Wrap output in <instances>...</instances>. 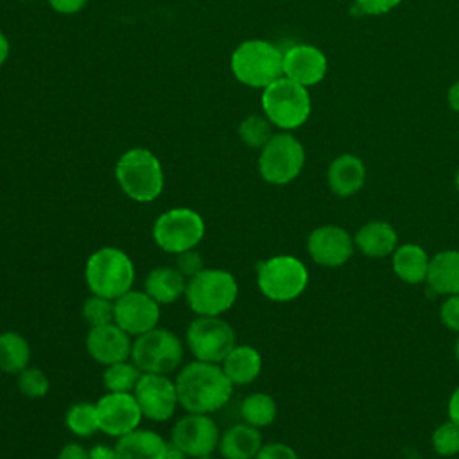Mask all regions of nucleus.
I'll use <instances>...</instances> for the list:
<instances>
[{"label": "nucleus", "mask_w": 459, "mask_h": 459, "mask_svg": "<svg viewBox=\"0 0 459 459\" xmlns=\"http://www.w3.org/2000/svg\"><path fill=\"white\" fill-rule=\"evenodd\" d=\"M179 405L186 412L212 414L228 403L233 384L221 364L194 360L181 368L176 377Z\"/></svg>", "instance_id": "f257e3e1"}, {"label": "nucleus", "mask_w": 459, "mask_h": 459, "mask_svg": "<svg viewBox=\"0 0 459 459\" xmlns=\"http://www.w3.org/2000/svg\"><path fill=\"white\" fill-rule=\"evenodd\" d=\"M115 178L122 192L136 203L158 199L165 185L163 167L158 156L145 147L126 151L115 165Z\"/></svg>", "instance_id": "f03ea898"}, {"label": "nucleus", "mask_w": 459, "mask_h": 459, "mask_svg": "<svg viewBox=\"0 0 459 459\" xmlns=\"http://www.w3.org/2000/svg\"><path fill=\"white\" fill-rule=\"evenodd\" d=\"M84 280L91 294L117 299L133 289L134 265L126 251L104 246L90 255L84 267Z\"/></svg>", "instance_id": "7ed1b4c3"}, {"label": "nucleus", "mask_w": 459, "mask_h": 459, "mask_svg": "<svg viewBox=\"0 0 459 459\" xmlns=\"http://www.w3.org/2000/svg\"><path fill=\"white\" fill-rule=\"evenodd\" d=\"M235 79L251 88H265L283 75V52L265 39H246L230 59Z\"/></svg>", "instance_id": "20e7f679"}, {"label": "nucleus", "mask_w": 459, "mask_h": 459, "mask_svg": "<svg viewBox=\"0 0 459 459\" xmlns=\"http://www.w3.org/2000/svg\"><path fill=\"white\" fill-rule=\"evenodd\" d=\"M238 296V285L230 271L204 267L186 280L185 299L197 316H221L228 312Z\"/></svg>", "instance_id": "39448f33"}, {"label": "nucleus", "mask_w": 459, "mask_h": 459, "mask_svg": "<svg viewBox=\"0 0 459 459\" xmlns=\"http://www.w3.org/2000/svg\"><path fill=\"white\" fill-rule=\"evenodd\" d=\"M308 90L281 75L262 90V109L269 122L280 129H296L310 115Z\"/></svg>", "instance_id": "423d86ee"}, {"label": "nucleus", "mask_w": 459, "mask_h": 459, "mask_svg": "<svg viewBox=\"0 0 459 459\" xmlns=\"http://www.w3.org/2000/svg\"><path fill=\"white\" fill-rule=\"evenodd\" d=\"M256 285L267 299L287 303L303 294L308 285V271L296 256H271L256 265Z\"/></svg>", "instance_id": "0eeeda50"}, {"label": "nucleus", "mask_w": 459, "mask_h": 459, "mask_svg": "<svg viewBox=\"0 0 459 459\" xmlns=\"http://www.w3.org/2000/svg\"><path fill=\"white\" fill-rule=\"evenodd\" d=\"M204 237L203 217L186 206L163 212L152 224V238L156 246L170 255L194 249Z\"/></svg>", "instance_id": "6e6552de"}, {"label": "nucleus", "mask_w": 459, "mask_h": 459, "mask_svg": "<svg viewBox=\"0 0 459 459\" xmlns=\"http://www.w3.org/2000/svg\"><path fill=\"white\" fill-rule=\"evenodd\" d=\"M131 360L142 373L169 375L183 360V344L174 332L156 326L133 341Z\"/></svg>", "instance_id": "1a4fd4ad"}, {"label": "nucleus", "mask_w": 459, "mask_h": 459, "mask_svg": "<svg viewBox=\"0 0 459 459\" xmlns=\"http://www.w3.org/2000/svg\"><path fill=\"white\" fill-rule=\"evenodd\" d=\"M305 165V149L290 133L273 134L260 149L258 172L271 185H287L294 181Z\"/></svg>", "instance_id": "9d476101"}, {"label": "nucleus", "mask_w": 459, "mask_h": 459, "mask_svg": "<svg viewBox=\"0 0 459 459\" xmlns=\"http://www.w3.org/2000/svg\"><path fill=\"white\" fill-rule=\"evenodd\" d=\"M185 339L195 360L221 364L235 346V330L221 316H197L190 321Z\"/></svg>", "instance_id": "9b49d317"}, {"label": "nucleus", "mask_w": 459, "mask_h": 459, "mask_svg": "<svg viewBox=\"0 0 459 459\" xmlns=\"http://www.w3.org/2000/svg\"><path fill=\"white\" fill-rule=\"evenodd\" d=\"M221 432L210 414L186 412L170 430V445L181 450L186 457H203L219 446Z\"/></svg>", "instance_id": "f8f14e48"}, {"label": "nucleus", "mask_w": 459, "mask_h": 459, "mask_svg": "<svg viewBox=\"0 0 459 459\" xmlns=\"http://www.w3.org/2000/svg\"><path fill=\"white\" fill-rule=\"evenodd\" d=\"M143 418L152 421H167L174 416L179 400L176 382L167 375L142 373L133 391Z\"/></svg>", "instance_id": "ddd939ff"}, {"label": "nucleus", "mask_w": 459, "mask_h": 459, "mask_svg": "<svg viewBox=\"0 0 459 459\" xmlns=\"http://www.w3.org/2000/svg\"><path fill=\"white\" fill-rule=\"evenodd\" d=\"M99 430L120 437L138 429L143 414L133 393H106L95 403Z\"/></svg>", "instance_id": "4468645a"}, {"label": "nucleus", "mask_w": 459, "mask_h": 459, "mask_svg": "<svg viewBox=\"0 0 459 459\" xmlns=\"http://www.w3.org/2000/svg\"><path fill=\"white\" fill-rule=\"evenodd\" d=\"M160 305L145 290H127L115 299V321L126 333L138 337L158 326Z\"/></svg>", "instance_id": "2eb2a0df"}, {"label": "nucleus", "mask_w": 459, "mask_h": 459, "mask_svg": "<svg viewBox=\"0 0 459 459\" xmlns=\"http://www.w3.org/2000/svg\"><path fill=\"white\" fill-rule=\"evenodd\" d=\"M353 237L341 226L325 224L310 231L307 251L310 258L323 267H341L353 255Z\"/></svg>", "instance_id": "dca6fc26"}, {"label": "nucleus", "mask_w": 459, "mask_h": 459, "mask_svg": "<svg viewBox=\"0 0 459 459\" xmlns=\"http://www.w3.org/2000/svg\"><path fill=\"white\" fill-rule=\"evenodd\" d=\"M326 56L314 45H292L283 52V75L308 88L321 82L326 75Z\"/></svg>", "instance_id": "f3484780"}, {"label": "nucleus", "mask_w": 459, "mask_h": 459, "mask_svg": "<svg viewBox=\"0 0 459 459\" xmlns=\"http://www.w3.org/2000/svg\"><path fill=\"white\" fill-rule=\"evenodd\" d=\"M131 335L126 333L117 323L93 326L86 335L88 355L104 366L127 360L131 357Z\"/></svg>", "instance_id": "a211bd4d"}, {"label": "nucleus", "mask_w": 459, "mask_h": 459, "mask_svg": "<svg viewBox=\"0 0 459 459\" xmlns=\"http://www.w3.org/2000/svg\"><path fill=\"white\" fill-rule=\"evenodd\" d=\"M326 181L330 190L337 197H351L364 186V181H366L364 161L355 154L337 156L326 170Z\"/></svg>", "instance_id": "6ab92c4d"}, {"label": "nucleus", "mask_w": 459, "mask_h": 459, "mask_svg": "<svg viewBox=\"0 0 459 459\" xmlns=\"http://www.w3.org/2000/svg\"><path fill=\"white\" fill-rule=\"evenodd\" d=\"M118 459H165L169 443L154 430L134 429L115 443Z\"/></svg>", "instance_id": "aec40b11"}, {"label": "nucleus", "mask_w": 459, "mask_h": 459, "mask_svg": "<svg viewBox=\"0 0 459 459\" xmlns=\"http://www.w3.org/2000/svg\"><path fill=\"white\" fill-rule=\"evenodd\" d=\"M353 242L364 256L384 258L398 247V235L387 221H369L357 230Z\"/></svg>", "instance_id": "412c9836"}, {"label": "nucleus", "mask_w": 459, "mask_h": 459, "mask_svg": "<svg viewBox=\"0 0 459 459\" xmlns=\"http://www.w3.org/2000/svg\"><path fill=\"white\" fill-rule=\"evenodd\" d=\"M262 445L260 430L244 421L226 429L217 448L222 459H255Z\"/></svg>", "instance_id": "4be33fe9"}, {"label": "nucleus", "mask_w": 459, "mask_h": 459, "mask_svg": "<svg viewBox=\"0 0 459 459\" xmlns=\"http://www.w3.org/2000/svg\"><path fill=\"white\" fill-rule=\"evenodd\" d=\"M425 281L436 294H459V249H445L436 253L430 258Z\"/></svg>", "instance_id": "5701e85b"}, {"label": "nucleus", "mask_w": 459, "mask_h": 459, "mask_svg": "<svg viewBox=\"0 0 459 459\" xmlns=\"http://www.w3.org/2000/svg\"><path fill=\"white\" fill-rule=\"evenodd\" d=\"M185 289L186 278L176 267L169 265L154 267L143 281V290L158 305H170L178 301L181 296H185Z\"/></svg>", "instance_id": "b1692460"}, {"label": "nucleus", "mask_w": 459, "mask_h": 459, "mask_svg": "<svg viewBox=\"0 0 459 459\" xmlns=\"http://www.w3.org/2000/svg\"><path fill=\"white\" fill-rule=\"evenodd\" d=\"M221 366L233 385H247L262 371V355L249 344H235Z\"/></svg>", "instance_id": "393cba45"}, {"label": "nucleus", "mask_w": 459, "mask_h": 459, "mask_svg": "<svg viewBox=\"0 0 459 459\" xmlns=\"http://www.w3.org/2000/svg\"><path fill=\"white\" fill-rule=\"evenodd\" d=\"M430 258L418 244H402L393 251V271L409 285H418L427 280Z\"/></svg>", "instance_id": "a878e982"}, {"label": "nucleus", "mask_w": 459, "mask_h": 459, "mask_svg": "<svg viewBox=\"0 0 459 459\" xmlns=\"http://www.w3.org/2000/svg\"><path fill=\"white\" fill-rule=\"evenodd\" d=\"M30 362V346L27 339L14 330L0 333V371L18 375Z\"/></svg>", "instance_id": "bb28decb"}, {"label": "nucleus", "mask_w": 459, "mask_h": 459, "mask_svg": "<svg viewBox=\"0 0 459 459\" xmlns=\"http://www.w3.org/2000/svg\"><path fill=\"white\" fill-rule=\"evenodd\" d=\"M276 402L267 393H253L240 403L242 420L256 429L269 427L276 420Z\"/></svg>", "instance_id": "cd10ccee"}, {"label": "nucleus", "mask_w": 459, "mask_h": 459, "mask_svg": "<svg viewBox=\"0 0 459 459\" xmlns=\"http://www.w3.org/2000/svg\"><path fill=\"white\" fill-rule=\"evenodd\" d=\"M140 377L142 371L134 362L120 360L106 366L102 373V384L108 393H133Z\"/></svg>", "instance_id": "c85d7f7f"}, {"label": "nucleus", "mask_w": 459, "mask_h": 459, "mask_svg": "<svg viewBox=\"0 0 459 459\" xmlns=\"http://www.w3.org/2000/svg\"><path fill=\"white\" fill-rule=\"evenodd\" d=\"M65 425L74 436H79V437H88L99 432L95 403H90V402L72 403L65 414Z\"/></svg>", "instance_id": "c756f323"}, {"label": "nucleus", "mask_w": 459, "mask_h": 459, "mask_svg": "<svg viewBox=\"0 0 459 459\" xmlns=\"http://www.w3.org/2000/svg\"><path fill=\"white\" fill-rule=\"evenodd\" d=\"M237 131L240 140L253 149H262L273 136L269 118L260 115H247L246 118H242Z\"/></svg>", "instance_id": "7c9ffc66"}, {"label": "nucleus", "mask_w": 459, "mask_h": 459, "mask_svg": "<svg viewBox=\"0 0 459 459\" xmlns=\"http://www.w3.org/2000/svg\"><path fill=\"white\" fill-rule=\"evenodd\" d=\"M82 317L90 325V328L113 323L115 321V301L108 299L104 296L91 294L82 303Z\"/></svg>", "instance_id": "2f4dec72"}, {"label": "nucleus", "mask_w": 459, "mask_h": 459, "mask_svg": "<svg viewBox=\"0 0 459 459\" xmlns=\"http://www.w3.org/2000/svg\"><path fill=\"white\" fill-rule=\"evenodd\" d=\"M16 385L23 396L36 400L47 396L50 389V380L43 369L36 366H27L16 375Z\"/></svg>", "instance_id": "473e14b6"}, {"label": "nucleus", "mask_w": 459, "mask_h": 459, "mask_svg": "<svg viewBox=\"0 0 459 459\" xmlns=\"http://www.w3.org/2000/svg\"><path fill=\"white\" fill-rule=\"evenodd\" d=\"M432 446L441 457H452L459 454V425L450 420L437 425L432 432Z\"/></svg>", "instance_id": "72a5a7b5"}, {"label": "nucleus", "mask_w": 459, "mask_h": 459, "mask_svg": "<svg viewBox=\"0 0 459 459\" xmlns=\"http://www.w3.org/2000/svg\"><path fill=\"white\" fill-rule=\"evenodd\" d=\"M176 269L188 280L204 269V260H203L201 253L195 251V247H194V249L176 255Z\"/></svg>", "instance_id": "f704fd0d"}, {"label": "nucleus", "mask_w": 459, "mask_h": 459, "mask_svg": "<svg viewBox=\"0 0 459 459\" xmlns=\"http://www.w3.org/2000/svg\"><path fill=\"white\" fill-rule=\"evenodd\" d=\"M439 319L448 330L459 332V294L446 296L439 307Z\"/></svg>", "instance_id": "c9c22d12"}, {"label": "nucleus", "mask_w": 459, "mask_h": 459, "mask_svg": "<svg viewBox=\"0 0 459 459\" xmlns=\"http://www.w3.org/2000/svg\"><path fill=\"white\" fill-rule=\"evenodd\" d=\"M255 459H299L298 452L285 443H267L262 445Z\"/></svg>", "instance_id": "e433bc0d"}, {"label": "nucleus", "mask_w": 459, "mask_h": 459, "mask_svg": "<svg viewBox=\"0 0 459 459\" xmlns=\"http://www.w3.org/2000/svg\"><path fill=\"white\" fill-rule=\"evenodd\" d=\"M400 2H402V0H355V4L359 5V9H360L364 14H373V16L389 13V11L394 9Z\"/></svg>", "instance_id": "4c0bfd02"}, {"label": "nucleus", "mask_w": 459, "mask_h": 459, "mask_svg": "<svg viewBox=\"0 0 459 459\" xmlns=\"http://www.w3.org/2000/svg\"><path fill=\"white\" fill-rule=\"evenodd\" d=\"M88 0H48L50 7L59 14H75L79 13Z\"/></svg>", "instance_id": "58836bf2"}, {"label": "nucleus", "mask_w": 459, "mask_h": 459, "mask_svg": "<svg viewBox=\"0 0 459 459\" xmlns=\"http://www.w3.org/2000/svg\"><path fill=\"white\" fill-rule=\"evenodd\" d=\"M57 459H90V450L79 443H68L59 450Z\"/></svg>", "instance_id": "ea45409f"}, {"label": "nucleus", "mask_w": 459, "mask_h": 459, "mask_svg": "<svg viewBox=\"0 0 459 459\" xmlns=\"http://www.w3.org/2000/svg\"><path fill=\"white\" fill-rule=\"evenodd\" d=\"M90 459H118L115 446H106V445H95L90 448Z\"/></svg>", "instance_id": "a19ab883"}, {"label": "nucleus", "mask_w": 459, "mask_h": 459, "mask_svg": "<svg viewBox=\"0 0 459 459\" xmlns=\"http://www.w3.org/2000/svg\"><path fill=\"white\" fill-rule=\"evenodd\" d=\"M448 420L459 425V385L452 391L448 400Z\"/></svg>", "instance_id": "79ce46f5"}, {"label": "nucleus", "mask_w": 459, "mask_h": 459, "mask_svg": "<svg viewBox=\"0 0 459 459\" xmlns=\"http://www.w3.org/2000/svg\"><path fill=\"white\" fill-rule=\"evenodd\" d=\"M446 99H448V104L454 111L459 113V81H455L450 88H448V93H446Z\"/></svg>", "instance_id": "37998d69"}, {"label": "nucleus", "mask_w": 459, "mask_h": 459, "mask_svg": "<svg viewBox=\"0 0 459 459\" xmlns=\"http://www.w3.org/2000/svg\"><path fill=\"white\" fill-rule=\"evenodd\" d=\"M9 50H11V47H9V39H7V36L0 30V66L7 61V57H9Z\"/></svg>", "instance_id": "c03bdc74"}, {"label": "nucleus", "mask_w": 459, "mask_h": 459, "mask_svg": "<svg viewBox=\"0 0 459 459\" xmlns=\"http://www.w3.org/2000/svg\"><path fill=\"white\" fill-rule=\"evenodd\" d=\"M165 459H188V457L181 450H178L174 445L169 443V452H167Z\"/></svg>", "instance_id": "a18cd8bd"}, {"label": "nucleus", "mask_w": 459, "mask_h": 459, "mask_svg": "<svg viewBox=\"0 0 459 459\" xmlns=\"http://www.w3.org/2000/svg\"><path fill=\"white\" fill-rule=\"evenodd\" d=\"M454 355H455V360H457V364H459V337H457V341H455V344H454Z\"/></svg>", "instance_id": "49530a36"}, {"label": "nucleus", "mask_w": 459, "mask_h": 459, "mask_svg": "<svg viewBox=\"0 0 459 459\" xmlns=\"http://www.w3.org/2000/svg\"><path fill=\"white\" fill-rule=\"evenodd\" d=\"M455 188H457V192H459V169H457V172H455Z\"/></svg>", "instance_id": "de8ad7c7"}, {"label": "nucleus", "mask_w": 459, "mask_h": 459, "mask_svg": "<svg viewBox=\"0 0 459 459\" xmlns=\"http://www.w3.org/2000/svg\"><path fill=\"white\" fill-rule=\"evenodd\" d=\"M197 459H219V457H215V455L208 454V455H203V457H197Z\"/></svg>", "instance_id": "09e8293b"}]
</instances>
